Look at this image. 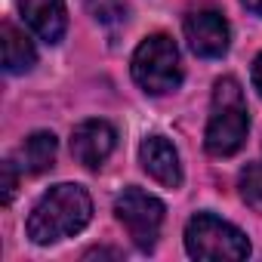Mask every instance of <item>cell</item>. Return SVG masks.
Instances as JSON below:
<instances>
[{
	"label": "cell",
	"instance_id": "cell-10",
	"mask_svg": "<svg viewBox=\"0 0 262 262\" xmlns=\"http://www.w3.org/2000/svg\"><path fill=\"white\" fill-rule=\"evenodd\" d=\"M0 40H4V68L10 74H25V71L34 68L37 50H34V43L28 40L25 31H19L16 25L4 22V28H0Z\"/></svg>",
	"mask_w": 262,
	"mask_h": 262
},
{
	"label": "cell",
	"instance_id": "cell-1",
	"mask_svg": "<svg viewBox=\"0 0 262 262\" xmlns=\"http://www.w3.org/2000/svg\"><path fill=\"white\" fill-rule=\"evenodd\" d=\"M93 216V201L86 194V188L62 182L56 188H50L31 210L28 216V237L40 247L65 241L71 234H77Z\"/></svg>",
	"mask_w": 262,
	"mask_h": 262
},
{
	"label": "cell",
	"instance_id": "cell-12",
	"mask_svg": "<svg viewBox=\"0 0 262 262\" xmlns=\"http://www.w3.org/2000/svg\"><path fill=\"white\" fill-rule=\"evenodd\" d=\"M237 188H241V198L262 213V167L259 164H250L247 170H241V179H237Z\"/></svg>",
	"mask_w": 262,
	"mask_h": 262
},
{
	"label": "cell",
	"instance_id": "cell-5",
	"mask_svg": "<svg viewBox=\"0 0 262 262\" xmlns=\"http://www.w3.org/2000/svg\"><path fill=\"white\" fill-rule=\"evenodd\" d=\"M114 216L139 250H151L158 244L164 225V204L155 194L142 188H123V194L114 201Z\"/></svg>",
	"mask_w": 262,
	"mask_h": 262
},
{
	"label": "cell",
	"instance_id": "cell-2",
	"mask_svg": "<svg viewBox=\"0 0 262 262\" xmlns=\"http://www.w3.org/2000/svg\"><path fill=\"white\" fill-rule=\"evenodd\" d=\"M247 129H250V114L241 83L234 77H219L213 86V108L204 133V148L213 158H231L244 148Z\"/></svg>",
	"mask_w": 262,
	"mask_h": 262
},
{
	"label": "cell",
	"instance_id": "cell-3",
	"mask_svg": "<svg viewBox=\"0 0 262 262\" xmlns=\"http://www.w3.org/2000/svg\"><path fill=\"white\" fill-rule=\"evenodd\" d=\"M133 80L151 93V96H164L173 93L182 83V65H179V50L173 43V37L167 34H148L136 53H133Z\"/></svg>",
	"mask_w": 262,
	"mask_h": 262
},
{
	"label": "cell",
	"instance_id": "cell-14",
	"mask_svg": "<svg viewBox=\"0 0 262 262\" xmlns=\"http://www.w3.org/2000/svg\"><path fill=\"white\" fill-rule=\"evenodd\" d=\"M0 173H4V204H10L13 194H16V185H19V176H16V170H13V161H4Z\"/></svg>",
	"mask_w": 262,
	"mask_h": 262
},
{
	"label": "cell",
	"instance_id": "cell-4",
	"mask_svg": "<svg viewBox=\"0 0 262 262\" xmlns=\"http://www.w3.org/2000/svg\"><path fill=\"white\" fill-rule=\"evenodd\" d=\"M185 250L191 259H247L250 241L231 222L213 213H198L185 225Z\"/></svg>",
	"mask_w": 262,
	"mask_h": 262
},
{
	"label": "cell",
	"instance_id": "cell-13",
	"mask_svg": "<svg viewBox=\"0 0 262 262\" xmlns=\"http://www.w3.org/2000/svg\"><path fill=\"white\" fill-rule=\"evenodd\" d=\"M86 10L99 25H117L126 19V7L120 0H86Z\"/></svg>",
	"mask_w": 262,
	"mask_h": 262
},
{
	"label": "cell",
	"instance_id": "cell-11",
	"mask_svg": "<svg viewBox=\"0 0 262 262\" xmlns=\"http://www.w3.org/2000/svg\"><path fill=\"white\" fill-rule=\"evenodd\" d=\"M22 164L28 173H47L56 164V136L40 129V133H31L22 145Z\"/></svg>",
	"mask_w": 262,
	"mask_h": 262
},
{
	"label": "cell",
	"instance_id": "cell-16",
	"mask_svg": "<svg viewBox=\"0 0 262 262\" xmlns=\"http://www.w3.org/2000/svg\"><path fill=\"white\" fill-rule=\"evenodd\" d=\"M244 7H247L250 13H256V16H262V0H244Z\"/></svg>",
	"mask_w": 262,
	"mask_h": 262
},
{
	"label": "cell",
	"instance_id": "cell-6",
	"mask_svg": "<svg viewBox=\"0 0 262 262\" xmlns=\"http://www.w3.org/2000/svg\"><path fill=\"white\" fill-rule=\"evenodd\" d=\"M185 28V40L188 47L204 56V59H219L228 53V43H231V28L222 16V10L216 7H198L185 16L182 22Z\"/></svg>",
	"mask_w": 262,
	"mask_h": 262
},
{
	"label": "cell",
	"instance_id": "cell-7",
	"mask_svg": "<svg viewBox=\"0 0 262 262\" xmlns=\"http://www.w3.org/2000/svg\"><path fill=\"white\" fill-rule=\"evenodd\" d=\"M114 142H117V133L108 120H83L71 133V155L86 170H99L114 151Z\"/></svg>",
	"mask_w": 262,
	"mask_h": 262
},
{
	"label": "cell",
	"instance_id": "cell-9",
	"mask_svg": "<svg viewBox=\"0 0 262 262\" xmlns=\"http://www.w3.org/2000/svg\"><path fill=\"white\" fill-rule=\"evenodd\" d=\"M19 10L28 28L43 43H59L68 31V10L65 0H19Z\"/></svg>",
	"mask_w": 262,
	"mask_h": 262
},
{
	"label": "cell",
	"instance_id": "cell-15",
	"mask_svg": "<svg viewBox=\"0 0 262 262\" xmlns=\"http://www.w3.org/2000/svg\"><path fill=\"white\" fill-rule=\"evenodd\" d=\"M253 86H256L259 96H262V53H259L256 62H253Z\"/></svg>",
	"mask_w": 262,
	"mask_h": 262
},
{
	"label": "cell",
	"instance_id": "cell-8",
	"mask_svg": "<svg viewBox=\"0 0 262 262\" xmlns=\"http://www.w3.org/2000/svg\"><path fill=\"white\" fill-rule=\"evenodd\" d=\"M139 161H142V170H145L155 182H161V185H167V188H179V185H182L179 151L173 148L170 139H164V136H148V139H142V145H139Z\"/></svg>",
	"mask_w": 262,
	"mask_h": 262
}]
</instances>
